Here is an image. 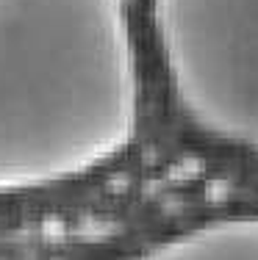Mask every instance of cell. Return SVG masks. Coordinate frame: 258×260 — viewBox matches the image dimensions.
I'll return each instance as SVG.
<instances>
[{
	"label": "cell",
	"mask_w": 258,
	"mask_h": 260,
	"mask_svg": "<svg viewBox=\"0 0 258 260\" xmlns=\"http://www.w3.org/2000/svg\"><path fill=\"white\" fill-rule=\"evenodd\" d=\"M136 105L125 0H0V197L111 160Z\"/></svg>",
	"instance_id": "obj_1"
},
{
	"label": "cell",
	"mask_w": 258,
	"mask_h": 260,
	"mask_svg": "<svg viewBox=\"0 0 258 260\" xmlns=\"http://www.w3.org/2000/svg\"><path fill=\"white\" fill-rule=\"evenodd\" d=\"M181 103L258 150V0H153Z\"/></svg>",
	"instance_id": "obj_2"
},
{
	"label": "cell",
	"mask_w": 258,
	"mask_h": 260,
	"mask_svg": "<svg viewBox=\"0 0 258 260\" xmlns=\"http://www.w3.org/2000/svg\"><path fill=\"white\" fill-rule=\"evenodd\" d=\"M153 257H258V219L214 221L153 249Z\"/></svg>",
	"instance_id": "obj_3"
}]
</instances>
